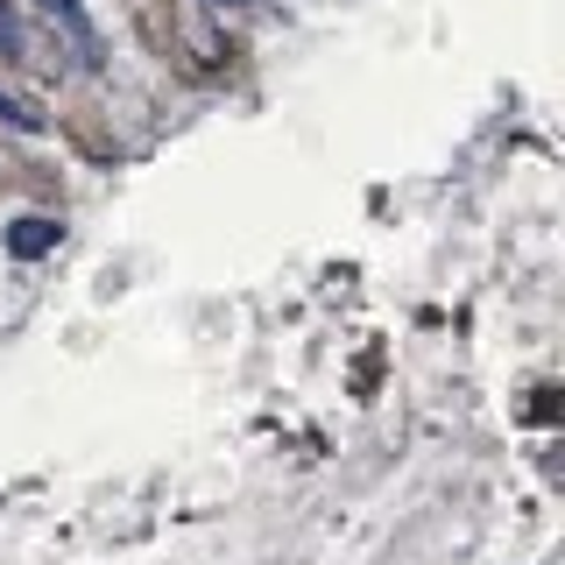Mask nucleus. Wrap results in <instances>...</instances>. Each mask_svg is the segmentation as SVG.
Wrapping results in <instances>:
<instances>
[{
    "label": "nucleus",
    "mask_w": 565,
    "mask_h": 565,
    "mask_svg": "<svg viewBox=\"0 0 565 565\" xmlns=\"http://www.w3.org/2000/svg\"><path fill=\"white\" fill-rule=\"evenodd\" d=\"M212 8H241V0H212Z\"/></svg>",
    "instance_id": "obj_3"
},
{
    "label": "nucleus",
    "mask_w": 565,
    "mask_h": 565,
    "mask_svg": "<svg viewBox=\"0 0 565 565\" xmlns=\"http://www.w3.org/2000/svg\"><path fill=\"white\" fill-rule=\"evenodd\" d=\"M43 8H50V14H64V22L85 35V14H78V0H43Z\"/></svg>",
    "instance_id": "obj_2"
},
{
    "label": "nucleus",
    "mask_w": 565,
    "mask_h": 565,
    "mask_svg": "<svg viewBox=\"0 0 565 565\" xmlns=\"http://www.w3.org/2000/svg\"><path fill=\"white\" fill-rule=\"evenodd\" d=\"M8 247L22 262H35V255H50V247H57V226H50V220H14L8 226Z\"/></svg>",
    "instance_id": "obj_1"
}]
</instances>
